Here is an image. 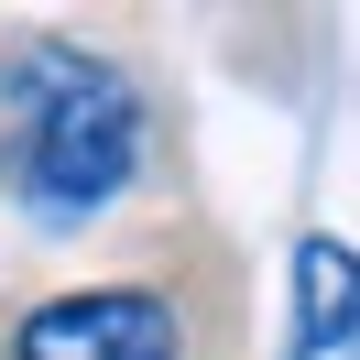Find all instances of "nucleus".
Segmentation results:
<instances>
[{"label": "nucleus", "instance_id": "nucleus-1", "mask_svg": "<svg viewBox=\"0 0 360 360\" xmlns=\"http://www.w3.org/2000/svg\"><path fill=\"white\" fill-rule=\"evenodd\" d=\"M142 164V98L120 66L77 44L22 55V186L44 219H98Z\"/></svg>", "mask_w": 360, "mask_h": 360}, {"label": "nucleus", "instance_id": "nucleus-2", "mask_svg": "<svg viewBox=\"0 0 360 360\" xmlns=\"http://www.w3.org/2000/svg\"><path fill=\"white\" fill-rule=\"evenodd\" d=\"M11 360H186L175 338V306L142 284H110V295H55V306L22 316Z\"/></svg>", "mask_w": 360, "mask_h": 360}, {"label": "nucleus", "instance_id": "nucleus-3", "mask_svg": "<svg viewBox=\"0 0 360 360\" xmlns=\"http://www.w3.org/2000/svg\"><path fill=\"white\" fill-rule=\"evenodd\" d=\"M295 306H284V360H338V349H360V251L349 240H328V229H306L295 240Z\"/></svg>", "mask_w": 360, "mask_h": 360}]
</instances>
